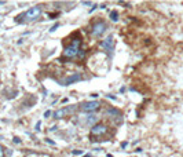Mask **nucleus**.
Masks as SVG:
<instances>
[{
    "label": "nucleus",
    "mask_w": 183,
    "mask_h": 157,
    "mask_svg": "<svg viewBox=\"0 0 183 157\" xmlns=\"http://www.w3.org/2000/svg\"><path fill=\"white\" fill-rule=\"evenodd\" d=\"M80 46H81V40L80 39L72 40V43L67 44L65 48H63L62 55L65 57V58H73V57H77L80 54Z\"/></svg>",
    "instance_id": "nucleus-2"
},
{
    "label": "nucleus",
    "mask_w": 183,
    "mask_h": 157,
    "mask_svg": "<svg viewBox=\"0 0 183 157\" xmlns=\"http://www.w3.org/2000/svg\"><path fill=\"white\" fill-rule=\"evenodd\" d=\"M106 29H108V24H106L105 21L99 20V21L94 22V25H92V28H91V35H92L94 37H99V36H102V35L105 33Z\"/></svg>",
    "instance_id": "nucleus-3"
},
{
    "label": "nucleus",
    "mask_w": 183,
    "mask_h": 157,
    "mask_svg": "<svg viewBox=\"0 0 183 157\" xmlns=\"http://www.w3.org/2000/svg\"><path fill=\"white\" fill-rule=\"evenodd\" d=\"M101 46L103 47V48L106 50V51H113L114 50V40H113V36H108L106 39L102 41L101 43Z\"/></svg>",
    "instance_id": "nucleus-7"
},
{
    "label": "nucleus",
    "mask_w": 183,
    "mask_h": 157,
    "mask_svg": "<svg viewBox=\"0 0 183 157\" xmlns=\"http://www.w3.org/2000/svg\"><path fill=\"white\" fill-rule=\"evenodd\" d=\"M73 155H76V156H79V155H83V150H73Z\"/></svg>",
    "instance_id": "nucleus-12"
},
{
    "label": "nucleus",
    "mask_w": 183,
    "mask_h": 157,
    "mask_svg": "<svg viewBox=\"0 0 183 157\" xmlns=\"http://www.w3.org/2000/svg\"><path fill=\"white\" fill-rule=\"evenodd\" d=\"M40 127H41V123H40V121H37V123H36V128H34V130L40 131Z\"/></svg>",
    "instance_id": "nucleus-14"
},
{
    "label": "nucleus",
    "mask_w": 183,
    "mask_h": 157,
    "mask_svg": "<svg viewBox=\"0 0 183 157\" xmlns=\"http://www.w3.org/2000/svg\"><path fill=\"white\" fill-rule=\"evenodd\" d=\"M99 108H101V104L98 101H87L84 104H81V106H80V109L84 113H92V112L99 110Z\"/></svg>",
    "instance_id": "nucleus-4"
},
{
    "label": "nucleus",
    "mask_w": 183,
    "mask_h": 157,
    "mask_svg": "<svg viewBox=\"0 0 183 157\" xmlns=\"http://www.w3.org/2000/svg\"><path fill=\"white\" fill-rule=\"evenodd\" d=\"M109 17H110V20L113 21V22H117L118 21V12L116 11V10L110 11V15H109Z\"/></svg>",
    "instance_id": "nucleus-10"
},
{
    "label": "nucleus",
    "mask_w": 183,
    "mask_h": 157,
    "mask_svg": "<svg viewBox=\"0 0 183 157\" xmlns=\"http://www.w3.org/2000/svg\"><path fill=\"white\" fill-rule=\"evenodd\" d=\"M41 10L40 6H33V7H30L28 11H25L24 14L18 15L17 18H15V22H18V24H26V22H33L36 21L39 17L41 15Z\"/></svg>",
    "instance_id": "nucleus-1"
},
{
    "label": "nucleus",
    "mask_w": 183,
    "mask_h": 157,
    "mask_svg": "<svg viewBox=\"0 0 183 157\" xmlns=\"http://www.w3.org/2000/svg\"><path fill=\"white\" fill-rule=\"evenodd\" d=\"M0 157H4V147L0 145Z\"/></svg>",
    "instance_id": "nucleus-11"
},
{
    "label": "nucleus",
    "mask_w": 183,
    "mask_h": 157,
    "mask_svg": "<svg viewBox=\"0 0 183 157\" xmlns=\"http://www.w3.org/2000/svg\"><path fill=\"white\" fill-rule=\"evenodd\" d=\"M106 131H108V126H105L103 123H98L91 127V135H95V136L103 135V134H106Z\"/></svg>",
    "instance_id": "nucleus-5"
},
{
    "label": "nucleus",
    "mask_w": 183,
    "mask_h": 157,
    "mask_svg": "<svg viewBox=\"0 0 183 157\" xmlns=\"http://www.w3.org/2000/svg\"><path fill=\"white\" fill-rule=\"evenodd\" d=\"M92 3L91 2H83V6H91Z\"/></svg>",
    "instance_id": "nucleus-16"
},
{
    "label": "nucleus",
    "mask_w": 183,
    "mask_h": 157,
    "mask_svg": "<svg viewBox=\"0 0 183 157\" xmlns=\"http://www.w3.org/2000/svg\"><path fill=\"white\" fill-rule=\"evenodd\" d=\"M91 98H94V99H95V98H98V94H92V95H91Z\"/></svg>",
    "instance_id": "nucleus-18"
},
{
    "label": "nucleus",
    "mask_w": 183,
    "mask_h": 157,
    "mask_svg": "<svg viewBox=\"0 0 183 157\" xmlns=\"http://www.w3.org/2000/svg\"><path fill=\"white\" fill-rule=\"evenodd\" d=\"M14 142H15V143H21V139H19V138H17V136H15V138H14Z\"/></svg>",
    "instance_id": "nucleus-15"
},
{
    "label": "nucleus",
    "mask_w": 183,
    "mask_h": 157,
    "mask_svg": "<svg viewBox=\"0 0 183 157\" xmlns=\"http://www.w3.org/2000/svg\"><path fill=\"white\" fill-rule=\"evenodd\" d=\"M80 80H83L81 75L80 73H73V75L67 76V77L62 81V85H70V84H75V83L80 81Z\"/></svg>",
    "instance_id": "nucleus-6"
},
{
    "label": "nucleus",
    "mask_w": 183,
    "mask_h": 157,
    "mask_svg": "<svg viewBox=\"0 0 183 157\" xmlns=\"http://www.w3.org/2000/svg\"><path fill=\"white\" fill-rule=\"evenodd\" d=\"M0 4H4V2H0Z\"/></svg>",
    "instance_id": "nucleus-19"
},
{
    "label": "nucleus",
    "mask_w": 183,
    "mask_h": 157,
    "mask_svg": "<svg viewBox=\"0 0 183 157\" xmlns=\"http://www.w3.org/2000/svg\"><path fill=\"white\" fill-rule=\"evenodd\" d=\"M58 26H59V24H58V22H57V24H55V25H54V26H53V28H51V29H50V32H55Z\"/></svg>",
    "instance_id": "nucleus-13"
},
{
    "label": "nucleus",
    "mask_w": 183,
    "mask_h": 157,
    "mask_svg": "<svg viewBox=\"0 0 183 157\" xmlns=\"http://www.w3.org/2000/svg\"><path fill=\"white\" fill-rule=\"evenodd\" d=\"M105 114L106 116H110V117H121V112L120 110H117V109H114V108H109V109H106L105 110Z\"/></svg>",
    "instance_id": "nucleus-9"
},
{
    "label": "nucleus",
    "mask_w": 183,
    "mask_h": 157,
    "mask_svg": "<svg viewBox=\"0 0 183 157\" xmlns=\"http://www.w3.org/2000/svg\"><path fill=\"white\" fill-rule=\"evenodd\" d=\"M69 112H72V108H62V109H58V110L54 112V118L59 120V118L65 117L66 113H69Z\"/></svg>",
    "instance_id": "nucleus-8"
},
{
    "label": "nucleus",
    "mask_w": 183,
    "mask_h": 157,
    "mask_svg": "<svg viewBox=\"0 0 183 157\" xmlns=\"http://www.w3.org/2000/svg\"><path fill=\"white\" fill-rule=\"evenodd\" d=\"M50 114H51V110H47L46 113H44V117H48V116H50Z\"/></svg>",
    "instance_id": "nucleus-17"
}]
</instances>
